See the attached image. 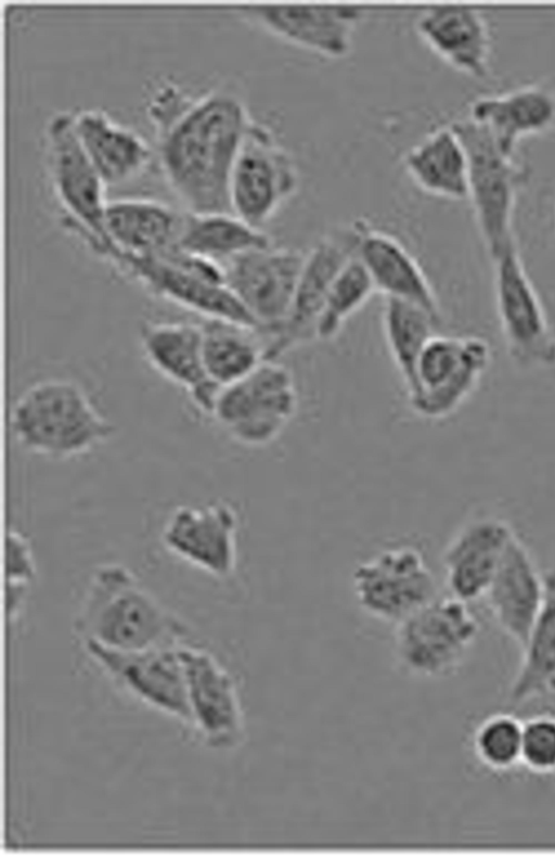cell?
Segmentation results:
<instances>
[{"label": "cell", "mask_w": 555, "mask_h": 857, "mask_svg": "<svg viewBox=\"0 0 555 857\" xmlns=\"http://www.w3.org/2000/svg\"><path fill=\"white\" fill-rule=\"evenodd\" d=\"M250 123L243 100L217 89L191 98L156 131L164 177L186 212H231L230 176Z\"/></svg>", "instance_id": "6da1fadb"}, {"label": "cell", "mask_w": 555, "mask_h": 857, "mask_svg": "<svg viewBox=\"0 0 555 857\" xmlns=\"http://www.w3.org/2000/svg\"><path fill=\"white\" fill-rule=\"evenodd\" d=\"M76 634L119 651H143L177 644L188 628L119 563L92 573L74 621Z\"/></svg>", "instance_id": "7a4b0ae2"}, {"label": "cell", "mask_w": 555, "mask_h": 857, "mask_svg": "<svg viewBox=\"0 0 555 857\" xmlns=\"http://www.w3.org/2000/svg\"><path fill=\"white\" fill-rule=\"evenodd\" d=\"M10 428L21 448L53 461L86 455L115 433L85 387L64 378L40 380L24 389L11 408Z\"/></svg>", "instance_id": "3957f363"}, {"label": "cell", "mask_w": 555, "mask_h": 857, "mask_svg": "<svg viewBox=\"0 0 555 857\" xmlns=\"http://www.w3.org/2000/svg\"><path fill=\"white\" fill-rule=\"evenodd\" d=\"M107 263L150 294L202 318L234 321L259 329L225 283L223 267L179 246L159 256L115 255Z\"/></svg>", "instance_id": "277c9868"}, {"label": "cell", "mask_w": 555, "mask_h": 857, "mask_svg": "<svg viewBox=\"0 0 555 857\" xmlns=\"http://www.w3.org/2000/svg\"><path fill=\"white\" fill-rule=\"evenodd\" d=\"M480 634L469 604L437 596L396 624L392 655L401 670L422 679H444L465 663Z\"/></svg>", "instance_id": "5b68a950"}, {"label": "cell", "mask_w": 555, "mask_h": 857, "mask_svg": "<svg viewBox=\"0 0 555 857\" xmlns=\"http://www.w3.org/2000/svg\"><path fill=\"white\" fill-rule=\"evenodd\" d=\"M469 162L468 195L477 230L490 260L517 248L514 214L527 178L516 156L504 153L489 133L467 117L452 124Z\"/></svg>", "instance_id": "8992f818"}, {"label": "cell", "mask_w": 555, "mask_h": 857, "mask_svg": "<svg viewBox=\"0 0 555 857\" xmlns=\"http://www.w3.org/2000/svg\"><path fill=\"white\" fill-rule=\"evenodd\" d=\"M44 165L63 228L98 256L106 245V184L85 154L72 114L53 115L44 128Z\"/></svg>", "instance_id": "52a82bcc"}, {"label": "cell", "mask_w": 555, "mask_h": 857, "mask_svg": "<svg viewBox=\"0 0 555 857\" xmlns=\"http://www.w3.org/2000/svg\"><path fill=\"white\" fill-rule=\"evenodd\" d=\"M492 357L490 343L481 336L435 333L405 389L409 409L425 421L449 419L476 393Z\"/></svg>", "instance_id": "ba28073f"}, {"label": "cell", "mask_w": 555, "mask_h": 857, "mask_svg": "<svg viewBox=\"0 0 555 857\" xmlns=\"http://www.w3.org/2000/svg\"><path fill=\"white\" fill-rule=\"evenodd\" d=\"M298 407L292 372L276 360H264L244 378L220 388L210 418L234 443L263 448L283 434Z\"/></svg>", "instance_id": "9c48e42d"}, {"label": "cell", "mask_w": 555, "mask_h": 857, "mask_svg": "<svg viewBox=\"0 0 555 857\" xmlns=\"http://www.w3.org/2000/svg\"><path fill=\"white\" fill-rule=\"evenodd\" d=\"M351 589L370 617L398 624L438 594L423 551L411 543L380 548L354 565Z\"/></svg>", "instance_id": "30bf717a"}, {"label": "cell", "mask_w": 555, "mask_h": 857, "mask_svg": "<svg viewBox=\"0 0 555 857\" xmlns=\"http://www.w3.org/2000/svg\"><path fill=\"white\" fill-rule=\"evenodd\" d=\"M496 317L512 362L524 370L555 366V332L518 247L491 259Z\"/></svg>", "instance_id": "8fae6325"}, {"label": "cell", "mask_w": 555, "mask_h": 857, "mask_svg": "<svg viewBox=\"0 0 555 857\" xmlns=\"http://www.w3.org/2000/svg\"><path fill=\"white\" fill-rule=\"evenodd\" d=\"M298 186L299 171L289 152L270 128L251 120L230 176L231 212L262 229Z\"/></svg>", "instance_id": "7c38bea8"}, {"label": "cell", "mask_w": 555, "mask_h": 857, "mask_svg": "<svg viewBox=\"0 0 555 857\" xmlns=\"http://www.w3.org/2000/svg\"><path fill=\"white\" fill-rule=\"evenodd\" d=\"M356 254L352 229L326 235L305 254L285 319L264 335L266 360L315 340V328L327 293L345 264Z\"/></svg>", "instance_id": "4fadbf2b"}, {"label": "cell", "mask_w": 555, "mask_h": 857, "mask_svg": "<svg viewBox=\"0 0 555 857\" xmlns=\"http://www.w3.org/2000/svg\"><path fill=\"white\" fill-rule=\"evenodd\" d=\"M240 515L224 500L184 504L167 517L160 540L168 552L218 579L233 575L237 564Z\"/></svg>", "instance_id": "5bb4252c"}, {"label": "cell", "mask_w": 555, "mask_h": 857, "mask_svg": "<svg viewBox=\"0 0 555 857\" xmlns=\"http://www.w3.org/2000/svg\"><path fill=\"white\" fill-rule=\"evenodd\" d=\"M305 254L273 244L222 265L225 283L253 316L263 336L286 317Z\"/></svg>", "instance_id": "9a60e30c"}, {"label": "cell", "mask_w": 555, "mask_h": 857, "mask_svg": "<svg viewBox=\"0 0 555 857\" xmlns=\"http://www.w3.org/2000/svg\"><path fill=\"white\" fill-rule=\"evenodd\" d=\"M237 10L268 34L328 59L350 53L364 16V9L358 5L262 4Z\"/></svg>", "instance_id": "2e32d148"}, {"label": "cell", "mask_w": 555, "mask_h": 857, "mask_svg": "<svg viewBox=\"0 0 555 857\" xmlns=\"http://www.w3.org/2000/svg\"><path fill=\"white\" fill-rule=\"evenodd\" d=\"M138 334L150 367L182 388L198 414L210 418L220 387L205 370L199 321L146 319L141 321Z\"/></svg>", "instance_id": "e0dca14e"}, {"label": "cell", "mask_w": 555, "mask_h": 857, "mask_svg": "<svg viewBox=\"0 0 555 857\" xmlns=\"http://www.w3.org/2000/svg\"><path fill=\"white\" fill-rule=\"evenodd\" d=\"M518 533L506 519L479 514L465 521L441 554L449 594L466 603L482 599Z\"/></svg>", "instance_id": "ac0fdd59"}, {"label": "cell", "mask_w": 555, "mask_h": 857, "mask_svg": "<svg viewBox=\"0 0 555 857\" xmlns=\"http://www.w3.org/2000/svg\"><path fill=\"white\" fill-rule=\"evenodd\" d=\"M193 720L214 747L233 749L245 720L233 677L207 651L178 645Z\"/></svg>", "instance_id": "d6986e66"}, {"label": "cell", "mask_w": 555, "mask_h": 857, "mask_svg": "<svg viewBox=\"0 0 555 857\" xmlns=\"http://www.w3.org/2000/svg\"><path fill=\"white\" fill-rule=\"evenodd\" d=\"M88 653L153 706L184 721L193 720L178 644L119 651L83 641Z\"/></svg>", "instance_id": "ffe728a7"}, {"label": "cell", "mask_w": 555, "mask_h": 857, "mask_svg": "<svg viewBox=\"0 0 555 857\" xmlns=\"http://www.w3.org/2000/svg\"><path fill=\"white\" fill-rule=\"evenodd\" d=\"M418 38L455 71L475 79L490 74L492 34L486 15L467 4L426 8L415 21Z\"/></svg>", "instance_id": "44dd1931"}, {"label": "cell", "mask_w": 555, "mask_h": 857, "mask_svg": "<svg viewBox=\"0 0 555 857\" xmlns=\"http://www.w3.org/2000/svg\"><path fill=\"white\" fill-rule=\"evenodd\" d=\"M356 256L385 298L415 304L441 321V306L428 277L395 235L359 220L351 227Z\"/></svg>", "instance_id": "7402d4cb"}, {"label": "cell", "mask_w": 555, "mask_h": 857, "mask_svg": "<svg viewBox=\"0 0 555 857\" xmlns=\"http://www.w3.org/2000/svg\"><path fill=\"white\" fill-rule=\"evenodd\" d=\"M544 591V572L518 534L482 599L498 627L519 648L539 613Z\"/></svg>", "instance_id": "603a6c76"}, {"label": "cell", "mask_w": 555, "mask_h": 857, "mask_svg": "<svg viewBox=\"0 0 555 857\" xmlns=\"http://www.w3.org/2000/svg\"><path fill=\"white\" fill-rule=\"evenodd\" d=\"M183 213L151 199L107 202L104 214L106 245L100 257L159 256L178 246Z\"/></svg>", "instance_id": "cb8c5ba5"}, {"label": "cell", "mask_w": 555, "mask_h": 857, "mask_svg": "<svg viewBox=\"0 0 555 857\" xmlns=\"http://www.w3.org/2000/svg\"><path fill=\"white\" fill-rule=\"evenodd\" d=\"M467 118L504 153L516 156L521 140L555 129V90L533 84L483 95L470 104Z\"/></svg>", "instance_id": "d4e9b609"}, {"label": "cell", "mask_w": 555, "mask_h": 857, "mask_svg": "<svg viewBox=\"0 0 555 857\" xmlns=\"http://www.w3.org/2000/svg\"><path fill=\"white\" fill-rule=\"evenodd\" d=\"M75 135L106 186L140 176L151 164L153 151L146 140L104 111L81 110L72 114Z\"/></svg>", "instance_id": "484cf974"}, {"label": "cell", "mask_w": 555, "mask_h": 857, "mask_svg": "<svg viewBox=\"0 0 555 857\" xmlns=\"http://www.w3.org/2000/svg\"><path fill=\"white\" fill-rule=\"evenodd\" d=\"M403 165L424 192L452 201L467 199L469 162L466 148L452 125L440 126L406 151Z\"/></svg>", "instance_id": "4316f807"}, {"label": "cell", "mask_w": 555, "mask_h": 857, "mask_svg": "<svg viewBox=\"0 0 555 857\" xmlns=\"http://www.w3.org/2000/svg\"><path fill=\"white\" fill-rule=\"evenodd\" d=\"M544 580L543 602L507 690V702L514 706L555 694V566L544 572Z\"/></svg>", "instance_id": "83f0119b"}, {"label": "cell", "mask_w": 555, "mask_h": 857, "mask_svg": "<svg viewBox=\"0 0 555 857\" xmlns=\"http://www.w3.org/2000/svg\"><path fill=\"white\" fill-rule=\"evenodd\" d=\"M199 325L205 370L218 387L238 381L266 360V340L257 328L209 318H202Z\"/></svg>", "instance_id": "f1b7e54d"}, {"label": "cell", "mask_w": 555, "mask_h": 857, "mask_svg": "<svg viewBox=\"0 0 555 857\" xmlns=\"http://www.w3.org/2000/svg\"><path fill=\"white\" fill-rule=\"evenodd\" d=\"M270 245L272 240L263 229L249 225L231 212H183L178 246L221 266Z\"/></svg>", "instance_id": "f546056e"}, {"label": "cell", "mask_w": 555, "mask_h": 857, "mask_svg": "<svg viewBox=\"0 0 555 857\" xmlns=\"http://www.w3.org/2000/svg\"><path fill=\"white\" fill-rule=\"evenodd\" d=\"M440 323L424 308L400 299L385 298L382 327L387 349L406 389L416 362Z\"/></svg>", "instance_id": "4dcf8cb0"}, {"label": "cell", "mask_w": 555, "mask_h": 857, "mask_svg": "<svg viewBox=\"0 0 555 857\" xmlns=\"http://www.w3.org/2000/svg\"><path fill=\"white\" fill-rule=\"evenodd\" d=\"M374 293V283L354 254L340 269L327 293L318 319L315 340L333 341Z\"/></svg>", "instance_id": "1f68e13d"}, {"label": "cell", "mask_w": 555, "mask_h": 857, "mask_svg": "<svg viewBox=\"0 0 555 857\" xmlns=\"http://www.w3.org/2000/svg\"><path fill=\"white\" fill-rule=\"evenodd\" d=\"M522 720L511 713L488 715L475 727L470 749L487 771L505 775L520 766Z\"/></svg>", "instance_id": "d6a6232c"}, {"label": "cell", "mask_w": 555, "mask_h": 857, "mask_svg": "<svg viewBox=\"0 0 555 857\" xmlns=\"http://www.w3.org/2000/svg\"><path fill=\"white\" fill-rule=\"evenodd\" d=\"M520 766L539 777L555 776L554 713H538L522 720Z\"/></svg>", "instance_id": "836d02e7"}, {"label": "cell", "mask_w": 555, "mask_h": 857, "mask_svg": "<svg viewBox=\"0 0 555 857\" xmlns=\"http://www.w3.org/2000/svg\"><path fill=\"white\" fill-rule=\"evenodd\" d=\"M5 554V584L30 587L36 563L28 538L18 530H9Z\"/></svg>", "instance_id": "e575fe53"}, {"label": "cell", "mask_w": 555, "mask_h": 857, "mask_svg": "<svg viewBox=\"0 0 555 857\" xmlns=\"http://www.w3.org/2000/svg\"><path fill=\"white\" fill-rule=\"evenodd\" d=\"M28 591V586L5 584V613L8 619L13 621L18 615Z\"/></svg>", "instance_id": "d590c367"}, {"label": "cell", "mask_w": 555, "mask_h": 857, "mask_svg": "<svg viewBox=\"0 0 555 857\" xmlns=\"http://www.w3.org/2000/svg\"><path fill=\"white\" fill-rule=\"evenodd\" d=\"M554 215H555V212H554Z\"/></svg>", "instance_id": "8d00e7d4"}]
</instances>
